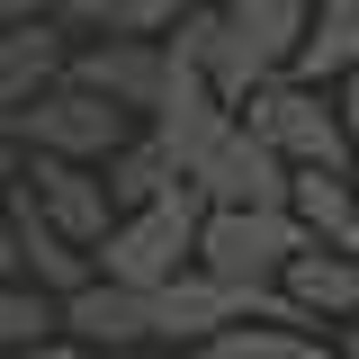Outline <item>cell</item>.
<instances>
[{"label": "cell", "instance_id": "cell-1", "mask_svg": "<svg viewBox=\"0 0 359 359\" xmlns=\"http://www.w3.org/2000/svg\"><path fill=\"white\" fill-rule=\"evenodd\" d=\"M198 233H207V189L180 180L171 198L126 207L99 243V278H126V287H171L180 269H198Z\"/></svg>", "mask_w": 359, "mask_h": 359}, {"label": "cell", "instance_id": "cell-2", "mask_svg": "<svg viewBox=\"0 0 359 359\" xmlns=\"http://www.w3.org/2000/svg\"><path fill=\"white\" fill-rule=\"evenodd\" d=\"M243 126L269 135L297 171H351V117H341V99L323 81H297V72H278L243 99Z\"/></svg>", "mask_w": 359, "mask_h": 359}, {"label": "cell", "instance_id": "cell-3", "mask_svg": "<svg viewBox=\"0 0 359 359\" xmlns=\"http://www.w3.org/2000/svg\"><path fill=\"white\" fill-rule=\"evenodd\" d=\"M297 252H314L297 207H207V233H198V269L243 278V287H278Z\"/></svg>", "mask_w": 359, "mask_h": 359}, {"label": "cell", "instance_id": "cell-4", "mask_svg": "<svg viewBox=\"0 0 359 359\" xmlns=\"http://www.w3.org/2000/svg\"><path fill=\"white\" fill-rule=\"evenodd\" d=\"M9 135L27 144V153H63V162H108L117 144L135 135V117L117 108V99H99L90 81H54L36 99V108H18L9 117Z\"/></svg>", "mask_w": 359, "mask_h": 359}, {"label": "cell", "instance_id": "cell-5", "mask_svg": "<svg viewBox=\"0 0 359 359\" xmlns=\"http://www.w3.org/2000/svg\"><path fill=\"white\" fill-rule=\"evenodd\" d=\"M171 45L162 36H90L81 54H72V81H90L99 99H117L135 126H153V108L171 99Z\"/></svg>", "mask_w": 359, "mask_h": 359}, {"label": "cell", "instance_id": "cell-6", "mask_svg": "<svg viewBox=\"0 0 359 359\" xmlns=\"http://www.w3.org/2000/svg\"><path fill=\"white\" fill-rule=\"evenodd\" d=\"M198 189H207V207H287L297 198V162L269 144V135H252V126H233L198 162Z\"/></svg>", "mask_w": 359, "mask_h": 359}, {"label": "cell", "instance_id": "cell-7", "mask_svg": "<svg viewBox=\"0 0 359 359\" xmlns=\"http://www.w3.org/2000/svg\"><path fill=\"white\" fill-rule=\"evenodd\" d=\"M27 198H36L45 216L63 224L72 243H108V224H117V198H108V171L99 162H63V153H27V180H18Z\"/></svg>", "mask_w": 359, "mask_h": 359}, {"label": "cell", "instance_id": "cell-8", "mask_svg": "<svg viewBox=\"0 0 359 359\" xmlns=\"http://www.w3.org/2000/svg\"><path fill=\"white\" fill-rule=\"evenodd\" d=\"M63 332L81 351H135V341H162V314H153V287H126V278H90L63 297Z\"/></svg>", "mask_w": 359, "mask_h": 359}, {"label": "cell", "instance_id": "cell-9", "mask_svg": "<svg viewBox=\"0 0 359 359\" xmlns=\"http://www.w3.org/2000/svg\"><path fill=\"white\" fill-rule=\"evenodd\" d=\"M233 126H243V108H233V99H224L207 72H189V63H180V72H171V99L153 108V135L180 153V171L198 180V162H207V153H216Z\"/></svg>", "mask_w": 359, "mask_h": 359}, {"label": "cell", "instance_id": "cell-10", "mask_svg": "<svg viewBox=\"0 0 359 359\" xmlns=\"http://www.w3.org/2000/svg\"><path fill=\"white\" fill-rule=\"evenodd\" d=\"M9 216H18V278H27V287H45V297L63 306L72 287H90V278H99V252H90V243H72V233L45 216L27 189H9Z\"/></svg>", "mask_w": 359, "mask_h": 359}, {"label": "cell", "instance_id": "cell-11", "mask_svg": "<svg viewBox=\"0 0 359 359\" xmlns=\"http://www.w3.org/2000/svg\"><path fill=\"white\" fill-rule=\"evenodd\" d=\"M54 81H72V27H63V18L9 27V36H0V126H9L18 108H36Z\"/></svg>", "mask_w": 359, "mask_h": 359}, {"label": "cell", "instance_id": "cell-12", "mask_svg": "<svg viewBox=\"0 0 359 359\" xmlns=\"http://www.w3.org/2000/svg\"><path fill=\"white\" fill-rule=\"evenodd\" d=\"M278 287L297 297V314H306L314 332H323V323H359V252H323V243H314V252L287 261Z\"/></svg>", "mask_w": 359, "mask_h": 359}, {"label": "cell", "instance_id": "cell-13", "mask_svg": "<svg viewBox=\"0 0 359 359\" xmlns=\"http://www.w3.org/2000/svg\"><path fill=\"white\" fill-rule=\"evenodd\" d=\"M99 171H108V198H117V216H126V207H153V198H171L180 180H189V171H180V153H171L153 126H135L126 144L99 162Z\"/></svg>", "mask_w": 359, "mask_h": 359}, {"label": "cell", "instance_id": "cell-14", "mask_svg": "<svg viewBox=\"0 0 359 359\" xmlns=\"http://www.w3.org/2000/svg\"><path fill=\"white\" fill-rule=\"evenodd\" d=\"M297 224H306L323 252H359V180L351 171H297Z\"/></svg>", "mask_w": 359, "mask_h": 359}, {"label": "cell", "instance_id": "cell-15", "mask_svg": "<svg viewBox=\"0 0 359 359\" xmlns=\"http://www.w3.org/2000/svg\"><path fill=\"white\" fill-rule=\"evenodd\" d=\"M189 9H207V0H72L63 27H81V36H171Z\"/></svg>", "mask_w": 359, "mask_h": 359}, {"label": "cell", "instance_id": "cell-16", "mask_svg": "<svg viewBox=\"0 0 359 359\" xmlns=\"http://www.w3.org/2000/svg\"><path fill=\"white\" fill-rule=\"evenodd\" d=\"M198 359H341V341H323L314 323H233L198 341Z\"/></svg>", "mask_w": 359, "mask_h": 359}, {"label": "cell", "instance_id": "cell-17", "mask_svg": "<svg viewBox=\"0 0 359 359\" xmlns=\"http://www.w3.org/2000/svg\"><path fill=\"white\" fill-rule=\"evenodd\" d=\"M359 63V0H314V27L297 45V81H341Z\"/></svg>", "mask_w": 359, "mask_h": 359}, {"label": "cell", "instance_id": "cell-18", "mask_svg": "<svg viewBox=\"0 0 359 359\" xmlns=\"http://www.w3.org/2000/svg\"><path fill=\"white\" fill-rule=\"evenodd\" d=\"M54 332H63V306L27 278H0V341H54Z\"/></svg>", "mask_w": 359, "mask_h": 359}, {"label": "cell", "instance_id": "cell-19", "mask_svg": "<svg viewBox=\"0 0 359 359\" xmlns=\"http://www.w3.org/2000/svg\"><path fill=\"white\" fill-rule=\"evenodd\" d=\"M63 9H72V0H0V36H9V27H36V18H63Z\"/></svg>", "mask_w": 359, "mask_h": 359}, {"label": "cell", "instance_id": "cell-20", "mask_svg": "<svg viewBox=\"0 0 359 359\" xmlns=\"http://www.w3.org/2000/svg\"><path fill=\"white\" fill-rule=\"evenodd\" d=\"M0 359H81L72 332H54V341H0Z\"/></svg>", "mask_w": 359, "mask_h": 359}, {"label": "cell", "instance_id": "cell-21", "mask_svg": "<svg viewBox=\"0 0 359 359\" xmlns=\"http://www.w3.org/2000/svg\"><path fill=\"white\" fill-rule=\"evenodd\" d=\"M18 180H27V144H18V135L0 126V198H9V189H18Z\"/></svg>", "mask_w": 359, "mask_h": 359}, {"label": "cell", "instance_id": "cell-22", "mask_svg": "<svg viewBox=\"0 0 359 359\" xmlns=\"http://www.w3.org/2000/svg\"><path fill=\"white\" fill-rule=\"evenodd\" d=\"M0 278H18V216H9V198H0Z\"/></svg>", "mask_w": 359, "mask_h": 359}, {"label": "cell", "instance_id": "cell-23", "mask_svg": "<svg viewBox=\"0 0 359 359\" xmlns=\"http://www.w3.org/2000/svg\"><path fill=\"white\" fill-rule=\"evenodd\" d=\"M332 99H341V117H351V135H359V63L341 72V81H332Z\"/></svg>", "mask_w": 359, "mask_h": 359}, {"label": "cell", "instance_id": "cell-24", "mask_svg": "<svg viewBox=\"0 0 359 359\" xmlns=\"http://www.w3.org/2000/svg\"><path fill=\"white\" fill-rule=\"evenodd\" d=\"M341 359H359V323H341Z\"/></svg>", "mask_w": 359, "mask_h": 359}, {"label": "cell", "instance_id": "cell-25", "mask_svg": "<svg viewBox=\"0 0 359 359\" xmlns=\"http://www.w3.org/2000/svg\"><path fill=\"white\" fill-rule=\"evenodd\" d=\"M351 180H359V135H351Z\"/></svg>", "mask_w": 359, "mask_h": 359}, {"label": "cell", "instance_id": "cell-26", "mask_svg": "<svg viewBox=\"0 0 359 359\" xmlns=\"http://www.w3.org/2000/svg\"><path fill=\"white\" fill-rule=\"evenodd\" d=\"M224 9H243V0H224Z\"/></svg>", "mask_w": 359, "mask_h": 359}]
</instances>
